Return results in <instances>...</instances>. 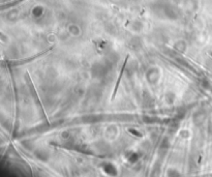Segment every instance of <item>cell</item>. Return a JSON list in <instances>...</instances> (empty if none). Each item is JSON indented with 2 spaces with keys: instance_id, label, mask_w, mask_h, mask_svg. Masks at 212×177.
<instances>
[{
  "instance_id": "cell-1",
  "label": "cell",
  "mask_w": 212,
  "mask_h": 177,
  "mask_svg": "<svg viewBox=\"0 0 212 177\" xmlns=\"http://www.w3.org/2000/svg\"><path fill=\"white\" fill-rule=\"evenodd\" d=\"M124 68H125V63L122 65V68H121V71H120V74H119L118 80H117L116 86H115V88H114V92H113V95H112V99H114L115 94H116V92H117V89H118V86H119V84H120V80H121V77H122V75H123V72H124Z\"/></svg>"
}]
</instances>
